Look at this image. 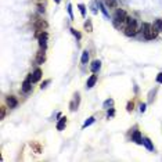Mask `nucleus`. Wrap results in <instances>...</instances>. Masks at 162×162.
Returning a JSON list of instances; mask_svg holds the SVG:
<instances>
[{
    "label": "nucleus",
    "instance_id": "f257e3e1",
    "mask_svg": "<svg viewBox=\"0 0 162 162\" xmlns=\"http://www.w3.org/2000/svg\"><path fill=\"white\" fill-rule=\"evenodd\" d=\"M123 32H125L126 36H134L137 32H139V26H137V21L134 18H128L126 21V25L123 26Z\"/></svg>",
    "mask_w": 162,
    "mask_h": 162
},
{
    "label": "nucleus",
    "instance_id": "f03ea898",
    "mask_svg": "<svg viewBox=\"0 0 162 162\" xmlns=\"http://www.w3.org/2000/svg\"><path fill=\"white\" fill-rule=\"evenodd\" d=\"M128 14H126L125 10H116L115 15H114V26L115 28H121V26L126 25V21H128Z\"/></svg>",
    "mask_w": 162,
    "mask_h": 162
},
{
    "label": "nucleus",
    "instance_id": "7ed1b4c3",
    "mask_svg": "<svg viewBox=\"0 0 162 162\" xmlns=\"http://www.w3.org/2000/svg\"><path fill=\"white\" fill-rule=\"evenodd\" d=\"M35 38L39 40L40 49H44V50H46V47H47V39H49V33H47L46 31H38V32L35 33Z\"/></svg>",
    "mask_w": 162,
    "mask_h": 162
},
{
    "label": "nucleus",
    "instance_id": "20e7f679",
    "mask_svg": "<svg viewBox=\"0 0 162 162\" xmlns=\"http://www.w3.org/2000/svg\"><path fill=\"white\" fill-rule=\"evenodd\" d=\"M141 31H143V36H144V38H146L147 40L154 39V35H152V32H154V28H152L151 24H148V22H144L143 25H141Z\"/></svg>",
    "mask_w": 162,
    "mask_h": 162
},
{
    "label": "nucleus",
    "instance_id": "39448f33",
    "mask_svg": "<svg viewBox=\"0 0 162 162\" xmlns=\"http://www.w3.org/2000/svg\"><path fill=\"white\" fill-rule=\"evenodd\" d=\"M47 22L44 21V20H42V18L36 17L35 20H33V28L36 29V31H44V29L47 28Z\"/></svg>",
    "mask_w": 162,
    "mask_h": 162
},
{
    "label": "nucleus",
    "instance_id": "423d86ee",
    "mask_svg": "<svg viewBox=\"0 0 162 162\" xmlns=\"http://www.w3.org/2000/svg\"><path fill=\"white\" fill-rule=\"evenodd\" d=\"M32 76L29 75L28 78H26L24 82H22V85H21V90L24 92V93H28V92H31L32 90Z\"/></svg>",
    "mask_w": 162,
    "mask_h": 162
},
{
    "label": "nucleus",
    "instance_id": "0eeeda50",
    "mask_svg": "<svg viewBox=\"0 0 162 162\" xmlns=\"http://www.w3.org/2000/svg\"><path fill=\"white\" fill-rule=\"evenodd\" d=\"M44 61H46V50H44V49H40V50L36 53L35 62L36 64H43Z\"/></svg>",
    "mask_w": 162,
    "mask_h": 162
},
{
    "label": "nucleus",
    "instance_id": "6e6552de",
    "mask_svg": "<svg viewBox=\"0 0 162 162\" xmlns=\"http://www.w3.org/2000/svg\"><path fill=\"white\" fill-rule=\"evenodd\" d=\"M132 141H134L136 144H143V136H141L140 130L134 129L132 132Z\"/></svg>",
    "mask_w": 162,
    "mask_h": 162
},
{
    "label": "nucleus",
    "instance_id": "1a4fd4ad",
    "mask_svg": "<svg viewBox=\"0 0 162 162\" xmlns=\"http://www.w3.org/2000/svg\"><path fill=\"white\" fill-rule=\"evenodd\" d=\"M79 101H80L79 93H76L75 94V98H74V100H72V103L69 104V110H71V111H75V110H78V107H79Z\"/></svg>",
    "mask_w": 162,
    "mask_h": 162
},
{
    "label": "nucleus",
    "instance_id": "9d476101",
    "mask_svg": "<svg viewBox=\"0 0 162 162\" xmlns=\"http://www.w3.org/2000/svg\"><path fill=\"white\" fill-rule=\"evenodd\" d=\"M31 76H32V82H33V83L39 82L40 78H42V69H40V68H36L35 71L31 74Z\"/></svg>",
    "mask_w": 162,
    "mask_h": 162
},
{
    "label": "nucleus",
    "instance_id": "9b49d317",
    "mask_svg": "<svg viewBox=\"0 0 162 162\" xmlns=\"http://www.w3.org/2000/svg\"><path fill=\"white\" fill-rule=\"evenodd\" d=\"M6 104H7V107H10V108H15L18 105V101L14 96H8V97L6 98Z\"/></svg>",
    "mask_w": 162,
    "mask_h": 162
},
{
    "label": "nucleus",
    "instance_id": "f8f14e48",
    "mask_svg": "<svg viewBox=\"0 0 162 162\" xmlns=\"http://www.w3.org/2000/svg\"><path fill=\"white\" fill-rule=\"evenodd\" d=\"M96 82H97V75H92V76L89 78V79H87L86 87H87V89H92V87H93L94 85H96Z\"/></svg>",
    "mask_w": 162,
    "mask_h": 162
},
{
    "label": "nucleus",
    "instance_id": "ddd939ff",
    "mask_svg": "<svg viewBox=\"0 0 162 162\" xmlns=\"http://www.w3.org/2000/svg\"><path fill=\"white\" fill-rule=\"evenodd\" d=\"M143 144L146 146V148H147L148 151H154V144L151 143V140L148 137H144L143 139Z\"/></svg>",
    "mask_w": 162,
    "mask_h": 162
},
{
    "label": "nucleus",
    "instance_id": "4468645a",
    "mask_svg": "<svg viewBox=\"0 0 162 162\" xmlns=\"http://www.w3.org/2000/svg\"><path fill=\"white\" fill-rule=\"evenodd\" d=\"M96 3L98 4V7H100L101 13L104 14V17H105V18H110V14H108V11H107V8H105V6L103 4V2H101V0H96Z\"/></svg>",
    "mask_w": 162,
    "mask_h": 162
},
{
    "label": "nucleus",
    "instance_id": "2eb2a0df",
    "mask_svg": "<svg viewBox=\"0 0 162 162\" xmlns=\"http://www.w3.org/2000/svg\"><path fill=\"white\" fill-rule=\"evenodd\" d=\"M100 68H101V62L98 61V60L93 61V62H92V65H90V69H92V72H93V74H96V72H97Z\"/></svg>",
    "mask_w": 162,
    "mask_h": 162
},
{
    "label": "nucleus",
    "instance_id": "dca6fc26",
    "mask_svg": "<svg viewBox=\"0 0 162 162\" xmlns=\"http://www.w3.org/2000/svg\"><path fill=\"white\" fill-rule=\"evenodd\" d=\"M83 26H85V31L86 32H93V24H92V20L90 18H87L86 21H85Z\"/></svg>",
    "mask_w": 162,
    "mask_h": 162
},
{
    "label": "nucleus",
    "instance_id": "f3484780",
    "mask_svg": "<svg viewBox=\"0 0 162 162\" xmlns=\"http://www.w3.org/2000/svg\"><path fill=\"white\" fill-rule=\"evenodd\" d=\"M65 126H67V118L62 116V118L58 121V123H57V130H64Z\"/></svg>",
    "mask_w": 162,
    "mask_h": 162
},
{
    "label": "nucleus",
    "instance_id": "a211bd4d",
    "mask_svg": "<svg viewBox=\"0 0 162 162\" xmlns=\"http://www.w3.org/2000/svg\"><path fill=\"white\" fill-rule=\"evenodd\" d=\"M36 6H38L40 13H44V8H46V0H38V2H36Z\"/></svg>",
    "mask_w": 162,
    "mask_h": 162
},
{
    "label": "nucleus",
    "instance_id": "6ab92c4d",
    "mask_svg": "<svg viewBox=\"0 0 162 162\" xmlns=\"http://www.w3.org/2000/svg\"><path fill=\"white\" fill-rule=\"evenodd\" d=\"M31 147L35 150L36 154H39V152L42 151V147H40V144L38 143V141H32V143H31Z\"/></svg>",
    "mask_w": 162,
    "mask_h": 162
},
{
    "label": "nucleus",
    "instance_id": "aec40b11",
    "mask_svg": "<svg viewBox=\"0 0 162 162\" xmlns=\"http://www.w3.org/2000/svg\"><path fill=\"white\" fill-rule=\"evenodd\" d=\"M152 26H154V29H157L158 32H161L162 31V20H157V21H154Z\"/></svg>",
    "mask_w": 162,
    "mask_h": 162
},
{
    "label": "nucleus",
    "instance_id": "412c9836",
    "mask_svg": "<svg viewBox=\"0 0 162 162\" xmlns=\"http://www.w3.org/2000/svg\"><path fill=\"white\" fill-rule=\"evenodd\" d=\"M80 61H82V64H87V61H89V51L85 50L82 53V58H80Z\"/></svg>",
    "mask_w": 162,
    "mask_h": 162
},
{
    "label": "nucleus",
    "instance_id": "4be33fe9",
    "mask_svg": "<svg viewBox=\"0 0 162 162\" xmlns=\"http://www.w3.org/2000/svg\"><path fill=\"white\" fill-rule=\"evenodd\" d=\"M104 3L107 7H111V8L116 7V0H104Z\"/></svg>",
    "mask_w": 162,
    "mask_h": 162
},
{
    "label": "nucleus",
    "instance_id": "5701e85b",
    "mask_svg": "<svg viewBox=\"0 0 162 162\" xmlns=\"http://www.w3.org/2000/svg\"><path fill=\"white\" fill-rule=\"evenodd\" d=\"M104 108H107V110H110V108H112V105H114V100L112 98H108V100L104 101Z\"/></svg>",
    "mask_w": 162,
    "mask_h": 162
},
{
    "label": "nucleus",
    "instance_id": "b1692460",
    "mask_svg": "<svg viewBox=\"0 0 162 162\" xmlns=\"http://www.w3.org/2000/svg\"><path fill=\"white\" fill-rule=\"evenodd\" d=\"M94 123V118L93 116H90L89 119H86V121H85V123H83V129H85V128H87V126H90V125H93Z\"/></svg>",
    "mask_w": 162,
    "mask_h": 162
},
{
    "label": "nucleus",
    "instance_id": "393cba45",
    "mask_svg": "<svg viewBox=\"0 0 162 162\" xmlns=\"http://www.w3.org/2000/svg\"><path fill=\"white\" fill-rule=\"evenodd\" d=\"M78 8H79V10H80V14H82V17H83V18L86 17V6H85V4H82V3H80L79 6H78Z\"/></svg>",
    "mask_w": 162,
    "mask_h": 162
},
{
    "label": "nucleus",
    "instance_id": "a878e982",
    "mask_svg": "<svg viewBox=\"0 0 162 162\" xmlns=\"http://www.w3.org/2000/svg\"><path fill=\"white\" fill-rule=\"evenodd\" d=\"M71 32H72V35L75 36L76 39H78V40H80V38H82V35H80V33H79V32H78V31H76V29L71 28Z\"/></svg>",
    "mask_w": 162,
    "mask_h": 162
},
{
    "label": "nucleus",
    "instance_id": "bb28decb",
    "mask_svg": "<svg viewBox=\"0 0 162 162\" xmlns=\"http://www.w3.org/2000/svg\"><path fill=\"white\" fill-rule=\"evenodd\" d=\"M67 10H68L69 18H71V20H74V13H72V4H71V3H69L68 6H67Z\"/></svg>",
    "mask_w": 162,
    "mask_h": 162
},
{
    "label": "nucleus",
    "instance_id": "cd10ccee",
    "mask_svg": "<svg viewBox=\"0 0 162 162\" xmlns=\"http://www.w3.org/2000/svg\"><path fill=\"white\" fill-rule=\"evenodd\" d=\"M133 108H134V103H133V101H129V103H128V108H126L128 112H132V111H133Z\"/></svg>",
    "mask_w": 162,
    "mask_h": 162
},
{
    "label": "nucleus",
    "instance_id": "c85d7f7f",
    "mask_svg": "<svg viewBox=\"0 0 162 162\" xmlns=\"http://www.w3.org/2000/svg\"><path fill=\"white\" fill-rule=\"evenodd\" d=\"M6 116V107H2L0 108V119H4Z\"/></svg>",
    "mask_w": 162,
    "mask_h": 162
},
{
    "label": "nucleus",
    "instance_id": "c756f323",
    "mask_svg": "<svg viewBox=\"0 0 162 162\" xmlns=\"http://www.w3.org/2000/svg\"><path fill=\"white\" fill-rule=\"evenodd\" d=\"M115 115V110L114 108H111V110H108V114H107V116L110 118V116H114Z\"/></svg>",
    "mask_w": 162,
    "mask_h": 162
},
{
    "label": "nucleus",
    "instance_id": "7c9ffc66",
    "mask_svg": "<svg viewBox=\"0 0 162 162\" xmlns=\"http://www.w3.org/2000/svg\"><path fill=\"white\" fill-rule=\"evenodd\" d=\"M51 80L50 79H47V80H44L43 83H42V86H40V89H44V87H47V85H49V83H50Z\"/></svg>",
    "mask_w": 162,
    "mask_h": 162
},
{
    "label": "nucleus",
    "instance_id": "2f4dec72",
    "mask_svg": "<svg viewBox=\"0 0 162 162\" xmlns=\"http://www.w3.org/2000/svg\"><path fill=\"white\" fill-rule=\"evenodd\" d=\"M157 83H162V72L158 74V76H157Z\"/></svg>",
    "mask_w": 162,
    "mask_h": 162
},
{
    "label": "nucleus",
    "instance_id": "473e14b6",
    "mask_svg": "<svg viewBox=\"0 0 162 162\" xmlns=\"http://www.w3.org/2000/svg\"><path fill=\"white\" fill-rule=\"evenodd\" d=\"M146 110H147V105H146V104H141V105H140V112H146Z\"/></svg>",
    "mask_w": 162,
    "mask_h": 162
},
{
    "label": "nucleus",
    "instance_id": "72a5a7b5",
    "mask_svg": "<svg viewBox=\"0 0 162 162\" xmlns=\"http://www.w3.org/2000/svg\"><path fill=\"white\" fill-rule=\"evenodd\" d=\"M60 2H61V0H54V3H57V4L60 3Z\"/></svg>",
    "mask_w": 162,
    "mask_h": 162
}]
</instances>
